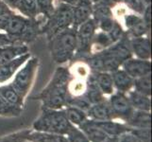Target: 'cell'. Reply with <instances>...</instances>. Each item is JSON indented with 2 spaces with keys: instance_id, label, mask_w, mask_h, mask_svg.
Here are the masks:
<instances>
[{
  "instance_id": "26",
  "label": "cell",
  "mask_w": 152,
  "mask_h": 142,
  "mask_svg": "<svg viewBox=\"0 0 152 142\" xmlns=\"http://www.w3.org/2000/svg\"><path fill=\"white\" fill-rule=\"evenodd\" d=\"M92 15H94V21L96 22V24H97L99 21L104 18L113 17V13L111 8L102 3L101 1H99L97 3L93 4Z\"/></svg>"
},
{
  "instance_id": "25",
  "label": "cell",
  "mask_w": 152,
  "mask_h": 142,
  "mask_svg": "<svg viewBox=\"0 0 152 142\" xmlns=\"http://www.w3.org/2000/svg\"><path fill=\"white\" fill-rule=\"evenodd\" d=\"M66 118L72 125L80 126L87 119V114L83 110L75 107V106H68L64 111Z\"/></svg>"
},
{
  "instance_id": "14",
  "label": "cell",
  "mask_w": 152,
  "mask_h": 142,
  "mask_svg": "<svg viewBox=\"0 0 152 142\" xmlns=\"http://www.w3.org/2000/svg\"><path fill=\"white\" fill-rule=\"evenodd\" d=\"M86 114L87 117H90L94 120H111L114 118L110 103L106 101L92 104Z\"/></svg>"
},
{
  "instance_id": "41",
  "label": "cell",
  "mask_w": 152,
  "mask_h": 142,
  "mask_svg": "<svg viewBox=\"0 0 152 142\" xmlns=\"http://www.w3.org/2000/svg\"><path fill=\"white\" fill-rule=\"evenodd\" d=\"M16 44L15 42L10 37L7 33H1L0 32V47L9 46V45H13Z\"/></svg>"
},
{
  "instance_id": "45",
  "label": "cell",
  "mask_w": 152,
  "mask_h": 142,
  "mask_svg": "<svg viewBox=\"0 0 152 142\" xmlns=\"http://www.w3.org/2000/svg\"><path fill=\"white\" fill-rule=\"evenodd\" d=\"M104 142H120L119 136H108V138Z\"/></svg>"
},
{
  "instance_id": "28",
  "label": "cell",
  "mask_w": 152,
  "mask_h": 142,
  "mask_svg": "<svg viewBox=\"0 0 152 142\" xmlns=\"http://www.w3.org/2000/svg\"><path fill=\"white\" fill-rule=\"evenodd\" d=\"M22 112V107H19L6 101L3 97L0 96V116H19Z\"/></svg>"
},
{
  "instance_id": "7",
  "label": "cell",
  "mask_w": 152,
  "mask_h": 142,
  "mask_svg": "<svg viewBox=\"0 0 152 142\" xmlns=\"http://www.w3.org/2000/svg\"><path fill=\"white\" fill-rule=\"evenodd\" d=\"M96 24L93 18L88 19L77 28V56H87L90 54L93 39L96 34Z\"/></svg>"
},
{
  "instance_id": "6",
  "label": "cell",
  "mask_w": 152,
  "mask_h": 142,
  "mask_svg": "<svg viewBox=\"0 0 152 142\" xmlns=\"http://www.w3.org/2000/svg\"><path fill=\"white\" fill-rule=\"evenodd\" d=\"M73 10L74 7L64 2L61 3L56 10H53L44 28L49 40L62 30L71 27L73 24Z\"/></svg>"
},
{
  "instance_id": "4",
  "label": "cell",
  "mask_w": 152,
  "mask_h": 142,
  "mask_svg": "<svg viewBox=\"0 0 152 142\" xmlns=\"http://www.w3.org/2000/svg\"><path fill=\"white\" fill-rule=\"evenodd\" d=\"M72 126L64 111L55 109H44L40 118L33 123V128L37 132L61 135H67Z\"/></svg>"
},
{
  "instance_id": "35",
  "label": "cell",
  "mask_w": 152,
  "mask_h": 142,
  "mask_svg": "<svg viewBox=\"0 0 152 142\" xmlns=\"http://www.w3.org/2000/svg\"><path fill=\"white\" fill-rule=\"evenodd\" d=\"M114 20L113 19V17H108V18H104L102 20H100L99 22L96 24L98 25V27L100 28V29L104 32H109L111 29L113 28Z\"/></svg>"
},
{
  "instance_id": "3",
  "label": "cell",
  "mask_w": 152,
  "mask_h": 142,
  "mask_svg": "<svg viewBox=\"0 0 152 142\" xmlns=\"http://www.w3.org/2000/svg\"><path fill=\"white\" fill-rule=\"evenodd\" d=\"M77 29L70 27L58 33L49 41L52 59L57 64H64L70 61L77 49Z\"/></svg>"
},
{
  "instance_id": "48",
  "label": "cell",
  "mask_w": 152,
  "mask_h": 142,
  "mask_svg": "<svg viewBox=\"0 0 152 142\" xmlns=\"http://www.w3.org/2000/svg\"><path fill=\"white\" fill-rule=\"evenodd\" d=\"M91 1L93 2V4H95V3H97V2H99L100 0H91Z\"/></svg>"
},
{
  "instance_id": "23",
  "label": "cell",
  "mask_w": 152,
  "mask_h": 142,
  "mask_svg": "<svg viewBox=\"0 0 152 142\" xmlns=\"http://www.w3.org/2000/svg\"><path fill=\"white\" fill-rule=\"evenodd\" d=\"M96 82L98 87L105 95H111L113 92V82L111 73L109 72H96L94 71Z\"/></svg>"
},
{
  "instance_id": "32",
  "label": "cell",
  "mask_w": 152,
  "mask_h": 142,
  "mask_svg": "<svg viewBox=\"0 0 152 142\" xmlns=\"http://www.w3.org/2000/svg\"><path fill=\"white\" fill-rule=\"evenodd\" d=\"M122 1L127 5L128 8L140 14H142L144 13L145 7L148 6V5H145L144 3L143 0H122Z\"/></svg>"
},
{
  "instance_id": "17",
  "label": "cell",
  "mask_w": 152,
  "mask_h": 142,
  "mask_svg": "<svg viewBox=\"0 0 152 142\" xmlns=\"http://www.w3.org/2000/svg\"><path fill=\"white\" fill-rule=\"evenodd\" d=\"M113 86L118 90V92L125 93L129 92L130 88L133 86L134 79L130 77L125 70L117 69L111 73Z\"/></svg>"
},
{
  "instance_id": "29",
  "label": "cell",
  "mask_w": 152,
  "mask_h": 142,
  "mask_svg": "<svg viewBox=\"0 0 152 142\" xmlns=\"http://www.w3.org/2000/svg\"><path fill=\"white\" fill-rule=\"evenodd\" d=\"M67 135L68 142H90V140L87 138V136L83 134L82 131L76 128L74 125L67 133Z\"/></svg>"
},
{
  "instance_id": "33",
  "label": "cell",
  "mask_w": 152,
  "mask_h": 142,
  "mask_svg": "<svg viewBox=\"0 0 152 142\" xmlns=\"http://www.w3.org/2000/svg\"><path fill=\"white\" fill-rule=\"evenodd\" d=\"M129 132L136 135L139 139L143 142H150V128H135V129H129Z\"/></svg>"
},
{
  "instance_id": "21",
  "label": "cell",
  "mask_w": 152,
  "mask_h": 142,
  "mask_svg": "<svg viewBox=\"0 0 152 142\" xmlns=\"http://www.w3.org/2000/svg\"><path fill=\"white\" fill-rule=\"evenodd\" d=\"M128 99L133 109L142 110V111H150L151 102L149 96H145V95L134 90L129 93Z\"/></svg>"
},
{
  "instance_id": "11",
  "label": "cell",
  "mask_w": 152,
  "mask_h": 142,
  "mask_svg": "<svg viewBox=\"0 0 152 142\" xmlns=\"http://www.w3.org/2000/svg\"><path fill=\"white\" fill-rule=\"evenodd\" d=\"M30 58V53H25L21 56L14 58L4 65H0V83L9 81L17 70Z\"/></svg>"
},
{
  "instance_id": "15",
  "label": "cell",
  "mask_w": 152,
  "mask_h": 142,
  "mask_svg": "<svg viewBox=\"0 0 152 142\" xmlns=\"http://www.w3.org/2000/svg\"><path fill=\"white\" fill-rule=\"evenodd\" d=\"M130 49L132 52L136 55L138 59L149 60L151 57V44L149 38L144 37H136L129 40Z\"/></svg>"
},
{
  "instance_id": "43",
  "label": "cell",
  "mask_w": 152,
  "mask_h": 142,
  "mask_svg": "<svg viewBox=\"0 0 152 142\" xmlns=\"http://www.w3.org/2000/svg\"><path fill=\"white\" fill-rule=\"evenodd\" d=\"M100 1L102 3H104L105 5H107L108 7L112 8V7H114L116 4L120 3V2L122 1V0H100Z\"/></svg>"
},
{
  "instance_id": "40",
  "label": "cell",
  "mask_w": 152,
  "mask_h": 142,
  "mask_svg": "<svg viewBox=\"0 0 152 142\" xmlns=\"http://www.w3.org/2000/svg\"><path fill=\"white\" fill-rule=\"evenodd\" d=\"M13 12L8 5L4 2V0H0V17L1 16H8V15H12Z\"/></svg>"
},
{
  "instance_id": "34",
  "label": "cell",
  "mask_w": 152,
  "mask_h": 142,
  "mask_svg": "<svg viewBox=\"0 0 152 142\" xmlns=\"http://www.w3.org/2000/svg\"><path fill=\"white\" fill-rule=\"evenodd\" d=\"M37 3H38L39 9L46 15V16L49 17L52 12H53L52 0H37Z\"/></svg>"
},
{
  "instance_id": "20",
  "label": "cell",
  "mask_w": 152,
  "mask_h": 142,
  "mask_svg": "<svg viewBox=\"0 0 152 142\" xmlns=\"http://www.w3.org/2000/svg\"><path fill=\"white\" fill-rule=\"evenodd\" d=\"M127 122L133 128H150L151 117L149 111H142V110L134 111Z\"/></svg>"
},
{
  "instance_id": "24",
  "label": "cell",
  "mask_w": 152,
  "mask_h": 142,
  "mask_svg": "<svg viewBox=\"0 0 152 142\" xmlns=\"http://www.w3.org/2000/svg\"><path fill=\"white\" fill-rule=\"evenodd\" d=\"M16 9H18L26 17L33 19L39 13V6L37 0H20Z\"/></svg>"
},
{
  "instance_id": "5",
  "label": "cell",
  "mask_w": 152,
  "mask_h": 142,
  "mask_svg": "<svg viewBox=\"0 0 152 142\" xmlns=\"http://www.w3.org/2000/svg\"><path fill=\"white\" fill-rule=\"evenodd\" d=\"M4 31H6V33L17 44L32 41L37 33V28L33 19L12 14Z\"/></svg>"
},
{
  "instance_id": "31",
  "label": "cell",
  "mask_w": 152,
  "mask_h": 142,
  "mask_svg": "<svg viewBox=\"0 0 152 142\" xmlns=\"http://www.w3.org/2000/svg\"><path fill=\"white\" fill-rule=\"evenodd\" d=\"M107 33L109 34L110 38H111V40L113 42V44L116 43L117 41H119L123 37V35L125 34L124 30H123V29L121 27V25H120L117 21H114L113 25V28Z\"/></svg>"
},
{
  "instance_id": "38",
  "label": "cell",
  "mask_w": 152,
  "mask_h": 142,
  "mask_svg": "<svg viewBox=\"0 0 152 142\" xmlns=\"http://www.w3.org/2000/svg\"><path fill=\"white\" fill-rule=\"evenodd\" d=\"M143 14V21L145 25V27L148 28V29H150V25H151V5H148L145 7Z\"/></svg>"
},
{
  "instance_id": "36",
  "label": "cell",
  "mask_w": 152,
  "mask_h": 142,
  "mask_svg": "<svg viewBox=\"0 0 152 142\" xmlns=\"http://www.w3.org/2000/svg\"><path fill=\"white\" fill-rule=\"evenodd\" d=\"M28 132H23L20 134H16L14 135L8 136L7 138L1 140L0 142H24L25 139L28 138Z\"/></svg>"
},
{
  "instance_id": "22",
  "label": "cell",
  "mask_w": 152,
  "mask_h": 142,
  "mask_svg": "<svg viewBox=\"0 0 152 142\" xmlns=\"http://www.w3.org/2000/svg\"><path fill=\"white\" fill-rule=\"evenodd\" d=\"M0 96L3 97L9 102L16 105V106H23L24 97L13 87L12 83L0 87Z\"/></svg>"
},
{
  "instance_id": "30",
  "label": "cell",
  "mask_w": 152,
  "mask_h": 142,
  "mask_svg": "<svg viewBox=\"0 0 152 142\" xmlns=\"http://www.w3.org/2000/svg\"><path fill=\"white\" fill-rule=\"evenodd\" d=\"M93 44H95L105 49H107V47H109L110 46H112L113 42L107 32L101 31V32H99L97 34H95L93 39Z\"/></svg>"
},
{
  "instance_id": "10",
  "label": "cell",
  "mask_w": 152,
  "mask_h": 142,
  "mask_svg": "<svg viewBox=\"0 0 152 142\" xmlns=\"http://www.w3.org/2000/svg\"><path fill=\"white\" fill-rule=\"evenodd\" d=\"M122 66L123 70H125L133 79H137L148 74H151V63L148 60H142L138 59V58L137 59L129 58V59L123 63Z\"/></svg>"
},
{
  "instance_id": "42",
  "label": "cell",
  "mask_w": 152,
  "mask_h": 142,
  "mask_svg": "<svg viewBox=\"0 0 152 142\" xmlns=\"http://www.w3.org/2000/svg\"><path fill=\"white\" fill-rule=\"evenodd\" d=\"M14 14V13H13ZM12 15H8V16H1L0 17V30H5L7 25L9 23V20Z\"/></svg>"
},
{
  "instance_id": "46",
  "label": "cell",
  "mask_w": 152,
  "mask_h": 142,
  "mask_svg": "<svg viewBox=\"0 0 152 142\" xmlns=\"http://www.w3.org/2000/svg\"><path fill=\"white\" fill-rule=\"evenodd\" d=\"M78 1H80V0H62V2L64 3H66V4L70 5V6H73V7H74Z\"/></svg>"
},
{
  "instance_id": "12",
  "label": "cell",
  "mask_w": 152,
  "mask_h": 142,
  "mask_svg": "<svg viewBox=\"0 0 152 142\" xmlns=\"http://www.w3.org/2000/svg\"><path fill=\"white\" fill-rule=\"evenodd\" d=\"M93 12V2L91 0H80L73 10L72 27L77 29L82 23L91 18Z\"/></svg>"
},
{
  "instance_id": "8",
  "label": "cell",
  "mask_w": 152,
  "mask_h": 142,
  "mask_svg": "<svg viewBox=\"0 0 152 142\" xmlns=\"http://www.w3.org/2000/svg\"><path fill=\"white\" fill-rule=\"evenodd\" d=\"M38 63L39 61L37 58H29L24 64L25 65L23 66V68H21L17 72V74L15 75L12 85L23 97L27 95L31 85L36 68L38 66Z\"/></svg>"
},
{
  "instance_id": "39",
  "label": "cell",
  "mask_w": 152,
  "mask_h": 142,
  "mask_svg": "<svg viewBox=\"0 0 152 142\" xmlns=\"http://www.w3.org/2000/svg\"><path fill=\"white\" fill-rule=\"evenodd\" d=\"M119 140L120 142H143L130 132H127L121 135H119Z\"/></svg>"
},
{
  "instance_id": "2",
  "label": "cell",
  "mask_w": 152,
  "mask_h": 142,
  "mask_svg": "<svg viewBox=\"0 0 152 142\" xmlns=\"http://www.w3.org/2000/svg\"><path fill=\"white\" fill-rule=\"evenodd\" d=\"M70 76L69 71L64 67H59L56 70L49 85L37 97L43 101L45 109L60 110L65 106L68 99Z\"/></svg>"
},
{
  "instance_id": "27",
  "label": "cell",
  "mask_w": 152,
  "mask_h": 142,
  "mask_svg": "<svg viewBox=\"0 0 152 142\" xmlns=\"http://www.w3.org/2000/svg\"><path fill=\"white\" fill-rule=\"evenodd\" d=\"M133 86L135 87V91L145 96L151 95V74H148L145 76L134 79Z\"/></svg>"
},
{
  "instance_id": "18",
  "label": "cell",
  "mask_w": 152,
  "mask_h": 142,
  "mask_svg": "<svg viewBox=\"0 0 152 142\" xmlns=\"http://www.w3.org/2000/svg\"><path fill=\"white\" fill-rule=\"evenodd\" d=\"M78 127H80V130L83 132V134L87 136V138L90 140V142H104L109 136L102 130L94 125L91 119H86Z\"/></svg>"
},
{
  "instance_id": "44",
  "label": "cell",
  "mask_w": 152,
  "mask_h": 142,
  "mask_svg": "<svg viewBox=\"0 0 152 142\" xmlns=\"http://www.w3.org/2000/svg\"><path fill=\"white\" fill-rule=\"evenodd\" d=\"M4 2L6 3L9 7L12 8H16L18 3L20 2V0H4Z\"/></svg>"
},
{
  "instance_id": "19",
  "label": "cell",
  "mask_w": 152,
  "mask_h": 142,
  "mask_svg": "<svg viewBox=\"0 0 152 142\" xmlns=\"http://www.w3.org/2000/svg\"><path fill=\"white\" fill-rule=\"evenodd\" d=\"M103 95L104 94L101 92L100 88L98 87L97 83L96 82L95 76H94V74H92L89 77L88 82L86 85V89H85L84 94H83V96H84V98L92 105V104H96V103L105 101Z\"/></svg>"
},
{
  "instance_id": "16",
  "label": "cell",
  "mask_w": 152,
  "mask_h": 142,
  "mask_svg": "<svg viewBox=\"0 0 152 142\" xmlns=\"http://www.w3.org/2000/svg\"><path fill=\"white\" fill-rule=\"evenodd\" d=\"M28 52V47L22 44H13L0 47V65Z\"/></svg>"
},
{
  "instance_id": "13",
  "label": "cell",
  "mask_w": 152,
  "mask_h": 142,
  "mask_svg": "<svg viewBox=\"0 0 152 142\" xmlns=\"http://www.w3.org/2000/svg\"><path fill=\"white\" fill-rule=\"evenodd\" d=\"M92 123L97 128L102 130L109 136H119L127 132H129V127L120 122L111 120H94L91 119Z\"/></svg>"
},
{
  "instance_id": "47",
  "label": "cell",
  "mask_w": 152,
  "mask_h": 142,
  "mask_svg": "<svg viewBox=\"0 0 152 142\" xmlns=\"http://www.w3.org/2000/svg\"><path fill=\"white\" fill-rule=\"evenodd\" d=\"M143 1H144V3L145 5H150L151 4V0H143Z\"/></svg>"
},
{
  "instance_id": "9",
  "label": "cell",
  "mask_w": 152,
  "mask_h": 142,
  "mask_svg": "<svg viewBox=\"0 0 152 142\" xmlns=\"http://www.w3.org/2000/svg\"><path fill=\"white\" fill-rule=\"evenodd\" d=\"M110 106H111L114 117H117L124 120H129L134 112V109L130 104L128 97L124 93L117 92L113 94L110 99Z\"/></svg>"
},
{
  "instance_id": "1",
  "label": "cell",
  "mask_w": 152,
  "mask_h": 142,
  "mask_svg": "<svg viewBox=\"0 0 152 142\" xmlns=\"http://www.w3.org/2000/svg\"><path fill=\"white\" fill-rule=\"evenodd\" d=\"M132 55L129 36L124 34L116 43L96 54L86 57V61L94 71L112 73L119 69L120 65L132 58Z\"/></svg>"
},
{
  "instance_id": "37",
  "label": "cell",
  "mask_w": 152,
  "mask_h": 142,
  "mask_svg": "<svg viewBox=\"0 0 152 142\" xmlns=\"http://www.w3.org/2000/svg\"><path fill=\"white\" fill-rule=\"evenodd\" d=\"M141 20H142V18H141L140 16H138V15L128 14V15H126V16H125V25H126V27H127V29H129Z\"/></svg>"
}]
</instances>
